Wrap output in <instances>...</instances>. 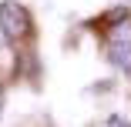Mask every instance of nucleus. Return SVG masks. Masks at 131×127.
I'll return each mask as SVG.
<instances>
[{
	"instance_id": "nucleus-3",
	"label": "nucleus",
	"mask_w": 131,
	"mask_h": 127,
	"mask_svg": "<svg viewBox=\"0 0 131 127\" xmlns=\"http://www.w3.org/2000/svg\"><path fill=\"white\" fill-rule=\"evenodd\" d=\"M108 127H131V124H128L124 117H111V120H108Z\"/></svg>"
},
{
	"instance_id": "nucleus-2",
	"label": "nucleus",
	"mask_w": 131,
	"mask_h": 127,
	"mask_svg": "<svg viewBox=\"0 0 131 127\" xmlns=\"http://www.w3.org/2000/svg\"><path fill=\"white\" fill-rule=\"evenodd\" d=\"M108 57L118 70L131 74V23H118V27L108 34Z\"/></svg>"
},
{
	"instance_id": "nucleus-1",
	"label": "nucleus",
	"mask_w": 131,
	"mask_h": 127,
	"mask_svg": "<svg viewBox=\"0 0 131 127\" xmlns=\"http://www.w3.org/2000/svg\"><path fill=\"white\" fill-rule=\"evenodd\" d=\"M30 13L24 10L20 4H14V0H4L0 4V30H4L7 40H24L30 37Z\"/></svg>"
},
{
	"instance_id": "nucleus-4",
	"label": "nucleus",
	"mask_w": 131,
	"mask_h": 127,
	"mask_svg": "<svg viewBox=\"0 0 131 127\" xmlns=\"http://www.w3.org/2000/svg\"><path fill=\"white\" fill-rule=\"evenodd\" d=\"M0 117H4V87H0Z\"/></svg>"
}]
</instances>
